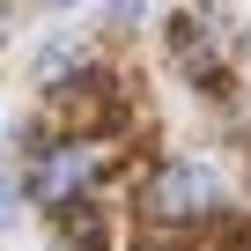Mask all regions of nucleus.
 <instances>
[{"instance_id": "nucleus-2", "label": "nucleus", "mask_w": 251, "mask_h": 251, "mask_svg": "<svg viewBox=\"0 0 251 251\" xmlns=\"http://www.w3.org/2000/svg\"><path fill=\"white\" fill-rule=\"evenodd\" d=\"M81 177H89V155H81V148H59V155H45V170H37V200H67Z\"/></svg>"}, {"instance_id": "nucleus-1", "label": "nucleus", "mask_w": 251, "mask_h": 251, "mask_svg": "<svg viewBox=\"0 0 251 251\" xmlns=\"http://www.w3.org/2000/svg\"><path fill=\"white\" fill-rule=\"evenodd\" d=\"M141 207H148L155 222H207V214H214V170H200V163H163V170L148 177Z\"/></svg>"}, {"instance_id": "nucleus-4", "label": "nucleus", "mask_w": 251, "mask_h": 251, "mask_svg": "<svg viewBox=\"0 0 251 251\" xmlns=\"http://www.w3.org/2000/svg\"><path fill=\"white\" fill-rule=\"evenodd\" d=\"M59 8H74V0H59Z\"/></svg>"}, {"instance_id": "nucleus-3", "label": "nucleus", "mask_w": 251, "mask_h": 251, "mask_svg": "<svg viewBox=\"0 0 251 251\" xmlns=\"http://www.w3.org/2000/svg\"><path fill=\"white\" fill-rule=\"evenodd\" d=\"M0 222H8V207H0Z\"/></svg>"}]
</instances>
